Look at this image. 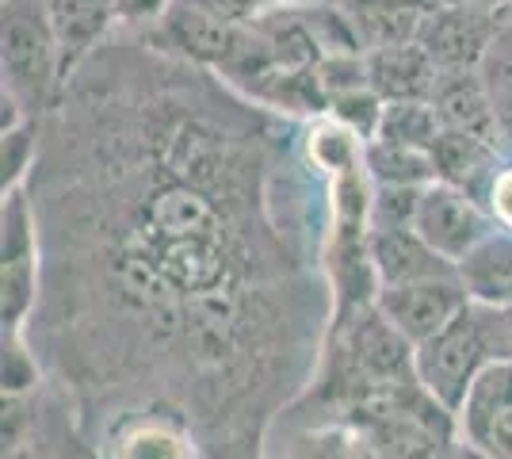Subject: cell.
Masks as SVG:
<instances>
[{
  "label": "cell",
  "instance_id": "1",
  "mask_svg": "<svg viewBox=\"0 0 512 459\" xmlns=\"http://www.w3.org/2000/svg\"><path fill=\"white\" fill-rule=\"evenodd\" d=\"M501 356H512L505 310L470 303L436 337H428V341L417 345V383L444 410L459 414L470 383L478 379V372L490 360H501Z\"/></svg>",
  "mask_w": 512,
  "mask_h": 459
},
{
  "label": "cell",
  "instance_id": "2",
  "mask_svg": "<svg viewBox=\"0 0 512 459\" xmlns=\"http://www.w3.org/2000/svg\"><path fill=\"white\" fill-rule=\"evenodd\" d=\"M4 92H12L27 111L50 104L62 81L58 43L46 20L43 0H4Z\"/></svg>",
  "mask_w": 512,
  "mask_h": 459
},
{
  "label": "cell",
  "instance_id": "3",
  "mask_svg": "<svg viewBox=\"0 0 512 459\" xmlns=\"http://www.w3.org/2000/svg\"><path fill=\"white\" fill-rule=\"evenodd\" d=\"M509 23V0H501V4H440L421 23L417 46L436 62V69H478Z\"/></svg>",
  "mask_w": 512,
  "mask_h": 459
},
{
  "label": "cell",
  "instance_id": "4",
  "mask_svg": "<svg viewBox=\"0 0 512 459\" xmlns=\"http://www.w3.org/2000/svg\"><path fill=\"white\" fill-rule=\"evenodd\" d=\"M413 230L451 264H459L478 241L493 234L490 211L467 196L463 188H451L444 180H432L421 192V207H417V222Z\"/></svg>",
  "mask_w": 512,
  "mask_h": 459
},
{
  "label": "cell",
  "instance_id": "5",
  "mask_svg": "<svg viewBox=\"0 0 512 459\" xmlns=\"http://www.w3.org/2000/svg\"><path fill=\"white\" fill-rule=\"evenodd\" d=\"M375 306L402 337L421 345L467 310L470 295L467 287L459 284V276H432V280H417V284L379 287Z\"/></svg>",
  "mask_w": 512,
  "mask_h": 459
},
{
  "label": "cell",
  "instance_id": "6",
  "mask_svg": "<svg viewBox=\"0 0 512 459\" xmlns=\"http://www.w3.org/2000/svg\"><path fill=\"white\" fill-rule=\"evenodd\" d=\"M344 352H348V368L356 372L363 391L417 379V345L386 322L379 306H371L363 318L352 322L348 337H344Z\"/></svg>",
  "mask_w": 512,
  "mask_h": 459
},
{
  "label": "cell",
  "instance_id": "7",
  "mask_svg": "<svg viewBox=\"0 0 512 459\" xmlns=\"http://www.w3.org/2000/svg\"><path fill=\"white\" fill-rule=\"evenodd\" d=\"M367 253L379 287L417 284L432 276H455V264L440 257L413 226H371L367 234Z\"/></svg>",
  "mask_w": 512,
  "mask_h": 459
},
{
  "label": "cell",
  "instance_id": "8",
  "mask_svg": "<svg viewBox=\"0 0 512 459\" xmlns=\"http://www.w3.org/2000/svg\"><path fill=\"white\" fill-rule=\"evenodd\" d=\"M432 108L440 111L444 127L451 131H467L474 138H486L497 146L501 138V119L493 108V96L486 81H482V69H440L436 88H432Z\"/></svg>",
  "mask_w": 512,
  "mask_h": 459
},
{
  "label": "cell",
  "instance_id": "9",
  "mask_svg": "<svg viewBox=\"0 0 512 459\" xmlns=\"http://www.w3.org/2000/svg\"><path fill=\"white\" fill-rule=\"evenodd\" d=\"M161 23H165V35L188 58L214 69H226V62L241 46V35H245V23L222 20V16L207 12L203 4H195V0H172Z\"/></svg>",
  "mask_w": 512,
  "mask_h": 459
},
{
  "label": "cell",
  "instance_id": "10",
  "mask_svg": "<svg viewBox=\"0 0 512 459\" xmlns=\"http://www.w3.org/2000/svg\"><path fill=\"white\" fill-rule=\"evenodd\" d=\"M46 20L58 43V62H62V77L92 54V46L107 35V27L119 16V0H43Z\"/></svg>",
  "mask_w": 512,
  "mask_h": 459
},
{
  "label": "cell",
  "instance_id": "11",
  "mask_svg": "<svg viewBox=\"0 0 512 459\" xmlns=\"http://www.w3.org/2000/svg\"><path fill=\"white\" fill-rule=\"evenodd\" d=\"M432 165H436V180H444L451 188H463L478 203L490 199L493 180L501 173V161H497V146L493 142L474 138L467 131H451V127H444V134L436 138Z\"/></svg>",
  "mask_w": 512,
  "mask_h": 459
},
{
  "label": "cell",
  "instance_id": "12",
  "mask_svg": "<svg viewBox=\"0 0 512 459\" xmlns=\"http://www.w3.org/2000/svg\"><path fill=\"white\" fill-rule=\"evenodd\" d=\"M436 77H440V69L417 43L367 50V85L383 104L428 100L436 88Z\"/></svg>",
  "mask_w": 512,
  "mask_h": 459
},
{
  "label": "cell",
  "instance_id": "13",
  "mask_svg": "<svg viewBox=\"0 0 512 459\" xmlns=\"http://www.w3.org/2000/svg\"><path fill=\"white\" fill-rule=\"evenodd\" d=\"M455 276L467 287L470 303L497 310L512 306V230H493L486 241H478L455 264Z\"/></svg>",
  "mask_w": 512,
  "mask_h": 459
},
{
  "label": "cell",
  "instance_id": "14",
  "mask_svg": "<svg viewBox=\"0 0 512 459\" xmlns=\"http://www.w3.org/2000/svg\"><path fill=\"white\" fill-rule=\"evenodd\" d=\"M512 410V356H501V360H490L478 379L470 383L467 398H463V410L455 414L463 437L478 448H486V437H490L493 421L501 414Z\"/></svg>",
  "mask_w": 512,
  "mask_h": 459
},
{
  "label": "cell",
  "instance_id": "15",
  "mask_svg": "<svg viewBox=\"0 0 512 459\" xmlns=\"http://www.w3.org/2000/svg\"><path fill=\"white\" fill-rule=\"evenodd\" d=\"M440 134H444V119L432 108V100H394V104H383V119H379L375 138L432 153Z\"/></svg>",
  "mask_w": 512,
  "mask_h": 459
},
{
  "label": "cell",
  "instance_id": "16",
  "mask_svg": "<svg viewBox=\"0 0 512 459\" xmlns=\"http://www.w3.org/2000/svg\"><path fill=\"white\" fill-rule=\"evenodd\" d=\"M367 173L375 176L379 184H409V188H425L436 180V165H432V153L413 150V146H398V142H386L375 138L367 146Z\"/></svg>",
  "mask_w": 512,
  "mask_h": 459
},
{
  "label": "cell",
  "instance_id": "17",
  "mask_svg": "<svg viewBox=\"0 0 512 459\" xmlns=\"http://www.w3.org/2000/svg\"><path fill=\"white\" fill-rule=\"evenodd\" d=\"M482 81L490 88L493 108L501 119V131L512 134V23L505 27V35L490 46L486 62H482Z\"/></svg>",
  "mask_w": 512,
  "mask_h": 459
},
{
  "label": "cell",
  "instance_id": "18",
  "mask_svg": "<svg viewBox=\"0 0 512 459\" xmlns=\"http://www.w3.org/2000/svg\"><path fill=\"white\" fill-rule=\"evenodd\" d=\"M35 165V131L31 123H20L12 131L0 134V188L4 196L23 188V176Z\"/></svg>",
  "mask_w": 512,
  "mask_h": 459
},
{
  "label": "cell",
  "instance_id": "19",
  "mask_svg": "<svg viewBox=\"0 0 512 459\" xmlns=\"http://www.w3.org/2000/svg\"><path fill=\"white\" fill-rule=\"evenodd\" d=\"M425 188H409V184H379L371 196V226H413L417 207H421Z\"/></svg>",
  "mask_w": 512,
  "mask_h": 459
},
{
  "label": "cell",
  "instance_id": "20",
  "mask_svg": "<svg viewBox=\"0 0 512 459\" xmlns=\"http://www.w3.org/2000/svg\"><path fill=\"white\" fill-rule=\"evenodd\" d=\"M329 108H333V115L341 119L348 131L367 134V138H375L379 119H383V100L371 92V85L356 88V92H341V96H333V100H329Z\"/></svg>",
  "mask_w": 512,
  "mask_h": 459
},
{
  "label": "cell",
  "instance_id": "21",
  "mask_svg": "<svg viewBox=\"0 0 512 459\" xmlns=\"http://www.w3.org/2000/svg\"><path fill=\"white\" fill-rule=\"evenodd\" d=\"M115 459H192L188 448L176 437H169L161 425H138L130 437L115 448Z\"/></svg>",
  "mask_w": 512,
  "mask_h": 459
},
{
  "label": "cell",
  "instance_id": "22",
  "mask_svg": "<svg viewBox=\"0 0 512 459\" xmlns=\"http://www.w3.org/2000/svg\"><path fill=\"white\" fill-rule=\"evenodd\" d=\"M35 379H39V368L31 352L23 349L20 333H4V398H27Z\"/></svg>",
  "mask_w": 512,
  "mask_h": 459
},
{
  "label": "cell",
  "instance_id": "23",
  "mask_svg": "<svg viewBox=\"0 0 512 459\" xmlns=\"http://www.w3.org/2000/svg\"><path fill=\"white\" fill-rule=\"evenodd\" d=\"M195 4H203L207 12H214V16H222V20L230 23H253L268 8V0H195Z\"/></svg>",
  "mask_w": 512,
  "mask_h": 459
},
{
  "label": "cell",
  "instance_id": "24",
  "mask_svg": "<svg viewBox=\"0 0 512 459\" xmlns=\"http://www.w3.org/2000/svg\"><path fill=\"white\" fill-rule=\"evenodd\" d=\"M490 215L505 230H512V165L509 169H501L497 180H493V192H490Z\"/></svg>",
  "mask_w": 512,
  "mask_h": 459
},
{
  "label": "cell",
  "instance_id": "25",
  "mask_svg": "<svg viewBox=\"0 0 512 459\" xmlns=\"http://www.w3.org/2000/svg\"><path fill=\"white\" fill-rule=\"evenodd\" d=\"M486 452L493 459H512V410L493 421L490 437H486Z\"/></svg>",
  "mask_w": 512,
  "mask_h": 459
},
{
  "label": "cell",
  "instance_id": "26",
  "mask_svg": "<svg viewBox=\"0 0 512 459\" xmlns=\"http://www.w3.org/2000/svg\"><path fill=\"white\" fill-rule=\"evenodd\" d=\"M432 459H493V456L486 452V448H478V444L463 440V444H444Z\"/></svg>",
  "mask_w": 512,
  "mask_h": 459
},
{
  "label": "cell",
  "instance_id": "27",
  "mask_svg": "<svg viewBox=\"0 0 512 459\" xmlns=\"http://www.w3.org/2000/svg\"><path fill=\"white\" fill-rule=\"evenodd\" d=\"M4 459H39V456H35V448H31V444H20V448H8Z\"/></svg>",
  "mask_w": 512,
  "mask_h": 459
},
{
  "label": "cell",
  "instance_id": "28",
  "mask_svg": "<svg viewBox=\"0 0 512 459\" xmlns=\"http://www.w3.org/2000/svg\"><path fill=\"white\" fill-rule=\"evenodd\" d=\"M505 322H509V337H512V306H505Z\"/></svg>",
  "mask_w": 512,
  "mask_h": 459
}]
</instances>
